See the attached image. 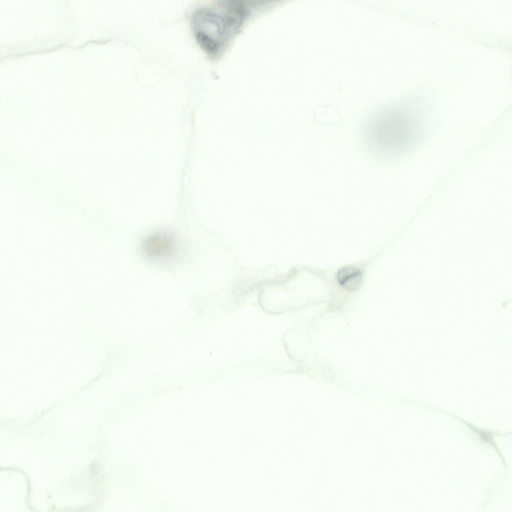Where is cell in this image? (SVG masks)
<instances>
[{
  "label": "cell",
  "instance_id": "cell-1",
  "mask_svg": "<svg viewBox=\"0 0 512 512\" xmlns=\"http://www.w3.org/2000/svg\"><path fill=\"white\" fill-rule=\"evenodd\" d=\"M247 2L224 1L198 12L195 20L196 36L208 52L216 57L221 56L255 8L266 4Z\"/></svg>",
  "mask_w": 512,
  "mask_h": 512
},
{
  "label": "cell",
  "instance_id": "cell-2",
  "mask_svg": "<svg viewBox=\"0 0 512 512\" xmlns=\"http://www.w3.org/2000/svg\"><path fill=\"white\" fill-rule=\"evenodd\" d=\"M176 240L174 234L167 230H158L145 237L142 242V250L152 260H164L174 252Z\"/></svg>",
  "mask_w": 512,
  "mask_h": 512
},
{
  "label": "cell",
  "instance_id": "cell-3",
  "mask_svg": "<svg viewBox=\"0 0 512 512\" xmlns=\"http://www.w3.org/2000/svg\"><path fill=\"white\" fill-rule=\"evenodd\" d=\"M361 278V272L354 266L342 268L336 274L339 284L350 290L356 288L360 282Z\"/></svg>",
  "mask_w": 512,
  "mask_h": 512
}]
</instances>
